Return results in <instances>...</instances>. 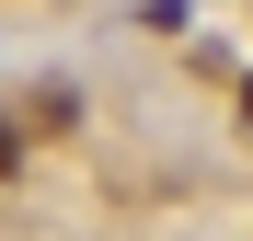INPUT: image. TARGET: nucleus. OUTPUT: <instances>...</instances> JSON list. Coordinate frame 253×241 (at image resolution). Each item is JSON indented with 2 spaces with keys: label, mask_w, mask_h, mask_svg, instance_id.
Here are the masks:
<instances>
[{
  "label": "nucleus",
  "mask_w": 253,
  "mask_h": 241,
  "mask_svg": "<svg viewBox=\"0 0 253 241\" xmlns=\"http://www.w3.org/2000/svg\"><path fill=\"white\" fill-rule=\"evenodd\" d=\"M12 161H23V127H0V172H12Z\"/></svg>",
  "instance_id": "obj_1"
}]
</instances>
